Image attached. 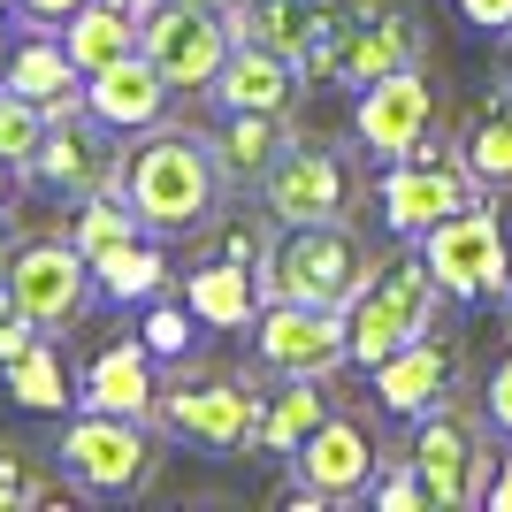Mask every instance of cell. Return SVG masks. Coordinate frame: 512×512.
Instances as JSON below:
<instances>
[{
    "instance_id": "cell-1",
    "label": "cell",
    "mask_w": 512,
    "mask_h": 512,
    "mask_svg": "<svg viewBox=\"0 0 512 512\" xmlns=\"http://www.w3.org/2000/svg\"><path fill=\"white\" fill-rule=\"evenodd\" d=\"M115 192L130 199V214H138L146 237H199L230 184H222V169H214L207 130L153 123V130H138V146L123 153Z\"/></svg>"
},
{
    "instance_id": "cell-2",
    "label": "cell",
    "mask_w": 512,
    "mask_h": 512,
    "mask_svg": "<svg viewBox=\"0 0 512 512\" xmlns=\"http://www.w3.org/2000/svg\"><path fill=\"white\" fill-rule=\"evenodd\" d=\"M413 62H428V23L413 0H321V23H314V46L299 54V77L360 92L367 77L413 69Z\"/></svg>"
},
{
    "instance_id": "cell-3",
    "label": "cell",
    "mask_w": 512,
    "mask_h": 512,
    "mask_svg": "<svg viewBox=\"0 0 512 512\" xmlns=\"http://www.w3.org/2000/svg\"><path fill=\"white\" fill-rule=\"evenodd\" d=\"M436 314H444V291H436V276H428V260L413 253H390L367 268L360 299L344 306V367H383L390 352H406L413 337H428L436 329Z\"/></svg>"
},
{
    "instance_id": "cell-4",
    "label": "cell",
    "mask_w": 512,
    "mask_h": 512,
    "mask_svg": "<svg viewBox=\"0 0 512 512\" xmlns=\"http://www.w3.org/2000/svg\"><path fill=\"white\" fill-rule=\"evenodd\" d=\"M54 459H62L77 497H146L161 482V428L77 406L54 436Z\"/></svg>"
},
{
    "instance_id": "cell-5",
    "label": "cell",
    "mask_w": 512,
    "mask_h": 512,
    "mask_svg": "<svg viewBox=\"0 0 512 512\" xmlns=\"http://www.w3.org/2000/svg\"><path fill=\"white\" fill-rule=\"evenodd\" d=\"M367 245L352 222H283L276 253L260 260V299H299V306H352L367 283Z\"/></svg>"
},
{
    "instance_id": "cell-6",
    "label": "cell",
    "mask_w": 512,
    "mask_h": 512,
    "mask_svg": "<svg viewBox=\"0 0 512 512\" xmlns=\"http://www.w3.org/2000/svg\"><path fill=\"white\" fill-rule=\"evenodd\" d=\"M413 253L428 260L436 291L459 299V306H497L512 291V237H505V214L490 199L444 214L428 237H413Z\"/></svg>"
},
{
    "instance_id": "cell-7",
    "label": "cell",
    "mask_w": 512,
    "mask_h": 512,
    "mask_svg": "<svg viewBox=\"0 0 512 512\" xmlns=\"http://www.w3.org/2000/svg\"><path fill=\"white\" fill-rule=\"evenodd\" d=\"M253 421L260 390L245 375H184V383H161L153 398V428L207 459H253Z\"/></svg>"
},
{
    "instance_id": "cell-8",
    "label": "cell",
    "mask_w": 512,
    "mask_h": 512,
    "mask_svg": "<svg viewBox=\"0 0 512 512\" xmlns=\"http://www.w3.org/2000/svg\"><path fill=\"white\" fill-rule=\"evenodd\" d=\"M444 138V85L413 69H383L352 92V146L375 153V161H406V153H428Z\"/></svg>"
},
{
    "instance_id": "cell-9",
    "label": "cell",
    "mask_w": 512,
    "mask_h": 512,
    "mask_svg": "<svg viewBox=\"0 0 512 512\" xmlns=\"http://www.w3.org/2000/svg\"><path fill=\"white\" fill-rule=\"evenodd\" d=\"M253 192L276 222H352L360 176H352V153L337 138H299L291 130V146L268 161V176H260Z\"/></svg>"
},
{
    "instance_id": "cell-10",
    "label": "cell",
    "mask_w": 512,
    "mask_h": 512,
    "mask_svg": "<svg viewBox=\"0 0 512 512\" xmlns=\"http://www.w3.org/2000/svg\"><path fill=\"white\" fill-rule=\"evenodd\" d=\"M482 199V184L467 176V161L436 138L428 153H406V161H383V176H375V207H383V230L398 237V245H413V237H428L444 214L474 207Z\"/></svg>"
},
{
    "instance_id": "cell-11",
    "label": "cell",
    "mask_w": 512,
    "mask_h": 512,
    "mask_svg": "<svg viewBox=\"0 0 512 512\" xmlns=\"http://www.w3.org/2000/svg\"><path fill=\"white\" fill-rule=\"evenodd\" d=\"M138 54H146L176 92H207L222 54L237 46L230 8H192V0H138Z\"/></svg>"
},
{
    "instance_id": "cell-12",
    "label": "cell",
    "mask_w": 512,
    "mask_h": 512,
    "mask_svg": "<svg viewBox=\"0 0 512 512\" xmlns=\"http://www.w3.org/2000/svg\"><path fill=\"white\" fill-rule=\"evenodd\" d=\"M115 176H123V138L92 115V107H62V115H46V138L31 153V169L23 184L46 199H92V192H115Z\"/></svg>"
},
{
    "instance_id": "cell-13",
    "label": "cell",
    "mask_w": 512,
    "mask_h": 512,
    "mask_svg": "<svg viewBox=\"0 0 512 512\" xmlns=\"http://www.w3.org/2000/svg\"><path fill=\"white\" fill-rule=\"evenodd\" d=\"M406 459L421 467L436 512H467V505H482V482H490V428H482V413H467L459 398H444L436 413L413 421Z\"/></svg>"
},
{
    "instance_id": "cell-14",
    "label": "cell",
    "mask_w": 512,
    "mask_h": 512,
    "mask_svg": "<svg viewBox=\"0 0 512 512\" xmlns=\"http://www.w3.org/2000/svg\"><path fill=\"white\" fill-rule=\"evenodd\" d=\"M383 467V444L360 413H321L291 451V505H352Z\"/></svg>"
},
{
    "instance_id": "cell-15",
    "label": "cell",
    "mask_w": 512,
    "mask_h": 512,
    "mask_svg": "<svg viewBox=\"0 0 512 512\" xmlns=\"http://www.w3.org/2000/svg\"><path fill=\"white\" fill-rule=\"evenodd\" d=\"M0 283H8V299L23 306V314L39 321L46 337H62L69 321L92 314V260L69 245V237H31V245H16L8 253V268H0Z\"/></svg>"
},
{
    "instance_id": "cell-16",
    "label": "cell",
    "mask_w": 512,
    "mask_h": 512,
    "mask_svg": "<svg viewBox=\"0 0 512 512\" xmlns=\"http://www.w3.org/2000/svg\"><path fill=\"white\" fill-rule=\"evenodd\" d=\"M253 360L260 375H344V314L337 306L268 299L253 314Z\"/></svg>"
},
{
    "instance_id": "cell-17",
    "label": "cell",
    "mask_w": 512,
    "mask_h": 512,
    "mask_svg": "<svg viewBox=\"0 0 512 512\" xmlns=\"http://www.w3.org/2000/svg\"><path fill=\"white\" fill-rule=\"evenodd\" d=\"M367 383H375V406L390 421H421V413H436L444 398L467 390V344L451 337V329H428L406 352H390L383 367H367Z\"/></svg>"
},
{
    "instance_id": "cell-18",
    "label": "cell",
    "mask_w": 512,
    "mask_h": 512,
    "mask_svg": "<svg viewBox=\"0 0 512 512\" xmlns=\"http://www.w3.org/2000/svg\"><path fill=\"white\" fill-rule=\"evenodd\" d=\"M169 92L176 85L146 62V54H115L107 69H92V77H85V107L115 130V138H138V130L169 123Z\"/></svg>"
},
{
    "instance_id": "cell-19",
    "label": "cell",
    "mask_w": 512,
    "mask_h": 512,
    "mask_svg": "<svg viewBox=\"0 0 512 512\" xmlns=\"http://www.w3.org/2000/svg\"><path fill=\"white\" fill-rule=\"evenodd\" d=\"M153 398H161V375H153V352L138 337L100 344L77 375V406L85 413H123V421H153Z\"/></svg>"
},
{
    "instance_id": "cell-20",
    "label": "cell",
    "mask_w": 512,
    "mask_h": 512,
    "mask_svg": "<svg viewBox=\"0 0 512 512\" xmlns=\"http://www.w3.org/2000/svg\"><path fill=\"white\" fill-rule=\"evenodd\" d=\"M451 153L467 161V176L482 192H512V85H482L467 107H459V123H451Z\"/></svg>"
},
{
    "instance_id": "cell-21",
    "label": "cell",
    "mask_w": 512,
    "mask_h": 512,
    "mask_svg": "<svg viewBox=\"0 0 512 512\" xmlns=\"http://www.w3.org/2000/svg\"><path fill=\"white\" fill-rule=\"evenodd\" d=\"M207 146H214L222 184H230V192H253L260 176H268V161L291 146V115H260V107H214Z\"/></svg>"
},
{
    "instance_id": "cell-22",
    "label": "cell",
    "mask_w": 512,
    "mask_h": 512,
    "mask_svg": "<svg viewBox=\"0 0 512 512\" xmlns=\"http://www.w3.org/2000/svg\"><path fill=\"white\" fill-rule=\"evenodd\" d=\"M306 92L299 62L291 54H268V46H230L222 54V69H214L207 100L214 107H260V115H291Z\"/></svg>"
},
{
    "instance_id": "cell-23",
    "label": "cell",
    "mask_w": 512,
    "mask_h": 512,
    "mask_svg": "<svg viewBox=\"0 0 512 512\" xmlns=\"http://www.w3.org/2000/svg\"><path fill=\"white\" fill-rule=\"evenodd\" d=\"M0 85L23 92V100H39L46 115L85 107V69L69 62L62 31H23V39H8V77H0Z\"/></svg>"
},
{
    "instance_id": "cell-24",
    "label": "cell",
    "mask_w": 512,
    "mask_h": 512,
    "mask_svg": "<svg viewBox=\"0 0 512 512\" xmlns=\"http://www.w3.org/2000/svg\"><path fill=\"white\" fill-rule=\"evenodd\" d=\"M184 306L199 314V329H253V314L268 306L260 299V268L199 253V268H184Z\"/></svg>"
},
{
    "instance_id": "cell-25",
    "label": "cell",
    "mask_w": 512,
    "mask_h": 512,
    "mask_svg": "<svg viewBox=\"0 0 512 512\" xmlns=\"http://www.w3.org/2000/svg\"><path fill=\"white\" fill-rule=\"evenodd\" d=\"M321 413H329V383H321V375H276V390L260 398V421H253V451L260 459L299 451V436Z\"/></svg>"
},
{
    "instance_id": "cell-26",
    "label": "cell",
    "mask_w": 512,
    "mask_h": 512,
    "mask_svg": "<svg viewBox=\"0 0 512 512\" xmlns=\"http://www.w3.org/2000/svg\"><path fill=\"white\" fill-rule=\"evenodd\" d=\"M92 291H100V306H146L169 291V260H161V237H123V245H107L100 260H92Z\"/></svg>"
},
{
    "instance_id": "cell-27",
    "label": "cell",
    "mask_w": 512,
    "mask_h": 512,
    "mask_svg": "<svg viewBox=\"0 0 512 512\" xmlns=\"http://www.w3.org/2000/svg\"><path fill=\"white\" fill-rule=\"evenodd\" d=\"M0 383H8V398H16L23 413H69L77 406V375H69V360H62V337H46V329L0 367Z\"/></svg>"
},
{
    "instance_id": "cell-28",
    "label": "cell",
    "mask_w": 512,
    "mask_h": 512,
    "mask_svg": "<svg viewBox=\"0 0 512 512\" xmlns=\"http://www.w3.org/2000/svg\"><path fill=\"white\" fill-rule=\"evenodd\" d=\"M314 23H321V0H237L230 8L237 46H268V54H291V62L314 46Z\"/></svg>"
},
{
    "instance_id": "cell-29",
    "label": "cell",
    "mask_w": 512,
    "mask_h": 512,
    "mask_svg": "<svg viewBox=\"0 0 512 512\" xmlns=\"http://www.w3.org/2000/svg\"><path fill=\"white\" fill-rule=\"evenodd\" d=\"M62 46H69V62L92 77V69H107L115 54H138V16H130L123 0H85V8L62 23Z\"/></svg>"
},
{
    "instance_id": "cell-30",
    "label": "cell",
    "mask_w": 512,
    "mask_h": 512,
    "mask_svg": "<svg viewBox=\"0 0 512 512\" xmlns=\"http://www.w3.org/2000/svg\"><path fill=\"white\" fill-rule=\"evenodd\" d=\"M276 214L268 207H230V199H222V207H214V222L199 237H207V253L214 260H245V268H260V260L276 253Z\"/></svg>"
},
{
    "instance_id": "cell-31",
    "label": "cell",
    "mask_w": 512,
    "mask_h": 512,
    "mask_svg": "<svg viewBox=\"0 0 512 512\" xmlns=\"http://www.w3.org/2000/svg\"><path fill=\"white\" fill-rule=\"evenodd\" d=\"M123 237H138V214H130L123 192H92V199H77V214H69V245H77L85 260H100L107 245H123Z\"/></svg>"
},
{
    "instance_id": "cell-32",
    "label": "cell",
    "mask_w": 512,
    "mask_h": 512,
    "mask_svg": "<svg viewBox=\"0 0 512 512\" xmlns=\"http://www.w3.org/2000/svg\"><path fill=\"white\" fill-rule=\"evenodd\" d=\"M138 344H146L153 360H199V314L192 306H169V291L161 299H146V314H138Z\"/></svg>"
},
{
    "instance_id": "cell-33",
    "label": "cell",
    "mask_w": 512,
    "mask_h": 512,
    "mask_svg": "<svg viewBox=\"0 0 512 512\" xmlns=\"http://www.w3.org/2000/svg\"><path fill=\"white\" fill-rule=\"evenodd\" d=\"M39 138H46V107L0 85V161H16V169H31V153H39Z\"/></svg>"
},
{
    "instance_id": "cell-34",
    "label": "cell",
    "mask_w": 512,
    "mask_h": 512,
    "mask_svg": "<svg viewBox=\"0 0 512 512\" xmlns=\"http://www.w3.org/2000/svg\"><path fill=\"white\" fill-rule=\"evenodd\" d=\"M8 505H62V490L39 474V459L23 444H0V512Z\"/></svg>"
},
{
    "instance_id": "cell-35",
    "label": "cell",
    "mask_w": 512,
    "mask_h": 512,
    "mask_svg": "<svg viewBox=\"0 0 512 512\" xmlns=\"http://www.w3.org/2000/svg\"><path fill=\"white\" fill-rule=\"evenodd\" d=\"M367 497H375V512H436L413 459H383V467H375V482H367Z\"/></svg>"
},
{
    "instance_id": "cell-36",
    "label": "cell",
    "mask_w": 512,
    "mask_h": 512,
    "mask_svg": "<svg viewBox=\"0 0 512 512\" xmlns=\"http://www.w3.org/2000/svg\"><path fill=\"white\" fill-rule=\"evenodd\" d=\"M482 421H490L497 436L512 444V352L490 367V383H482Z\"/></svg>"
},
{
    "instance_id": "cell-37",
    "label": "cell",
    "mask_w": 512,
    "mask_h": 512,
    "mask_svg": "<svg viewBox=\"0 0 512 512\" xmlns=\"http://www.w3.org/2000/svg\"><path fill=\"white\" fill-rule=\"evenodd\" d=\"M31 337H39V321L23 314V306L8 299V283H0V367L16 360V352H23V344H31Z\"/></svg>"
},
{
    "instance_id": "cell-38",
    "label": "cell",
    "mask_w": 512,
    "mask_h": 512,
    "mask_svg": "<svg viewBox=\"0 0 512 512\" xmlns=\"http://www.w3.org/2000/svg\"><path fill=\"white\" fill-rule=\"evenodd\" d=\"M8 8L23 16V31H62V23L77 16L85 0H8Z\"/></svg>"
},
{
    "instance_id": "cell-39",
    "label": "cell",
    "mask_w": 512,
    "mask_h": 512,
    "mask_svg": "<svg viewBox=\"0 0 512 512\" xmlns=\"http://www.w3.org/2000/svg\"><path fill=\"white\" fill-rule=\"evenodd\" d=\"M459 23H467V31L505 39V31H512V0H459Z\"/></svg>"
},
{
    "instance_id": "cell-40",
    "label": "cell",
    "mask_w": 512,
    "mask_h": 512,
    "mask_svg": "<svg viewBox=\"0 0 512 512\" xmlns=\"http://www.w3.org/2000/svg\"><path fill=\"white\" fill-rule=\"evenodd\" d=\"M482 505L512 512V451H490V482H482Z\"/></svg>"
},
{
    "instance_id": "cell-41",
    "label": "cell",
    "mask_w": 512,
    "mask_h": 512,
    "mask_svg": "<svg viewBox=\"0 0 512 512\" xmlns=\"http://www.w3.org/2000/svg\"><path fill=\"white\" fill-rule=\"evenodd\" d=\"M16 192H23V169H16V161H0V214L16 207Z\"/></svg>"
},
{
    "instance_id": "cell-42",
    "label": "cell",
    "mask_w": 512,
    "mask_h": 512,
    "mask_svg": "<svg viewBox=\"0 0 512 512\" xmlns=\"http://www.w3.org/2000/svg\"><path fill=\"white\" fill-rule=\"evenodd\" d=\"M497 77H505V85H512V31H505V39H497Z\"/></svg>"
},
{
    "instance_id": "cell-43",
    "label": "cell",
    "mask_w": 512,
    "mask_h": 512,
    "mask_svg": "<svg viewBox=\"0 0 512 512\" xmlns=\"http://www.w3.org/2000/svg\"><path fill=\"white\" fill-rule=\"evenodd\" d=\"M8 253H16V237H8V214H0V268H8Z\"/></svg>"
},
{
    "instance_id": "cell-44",
    "label": "cell",
    "mask_w": 512,
    "mask_h": 512,
    "mask_svg": "<svg viewBox=\"0 0 512 512\" xmlns=\"http://www.w3.org/2000/svg\"><path fill=\"white\" fill-rule=\"evenodd\" d=\"M0 77H8V23H0Z\"/></svg>"
},
{
    "instance_id": "cell-45",
    "label": "cell",
    "mask_w": 512,
    "mask_h": 512,
    "mask_svg": "<svg viewBox=\"0 0 512 512\" xmlns=\"http://www.w3.org/2000/svg\"><path fill=\"white\" fill-rule=\"evenodd\" d=\"M192 8H230V0H192Z\"/></svg>"
},
{
    "instance_id": "cell-46",
    "label": "cell",
    "mask_w": 512,
    "mask_h": 512,
    "mask_svg": "<svg viewBox=\"0 0 512 512\" xmlns=\"http://www.w3.org/2000/svg\"><path fill=\"white\" fill-rule=\"evenodd\" d=\"M0 16H8V0H0Z\"/></svg>"
},
{
    "instance_id": "cell-47",
    "label": "cell",
    "mask_w": 512,
    "mask_h": 512,
    "mask_svg": "<svg viewBox=\"0 0 512 512\" xmlns=\"http://www.w3.org/2000/svg\"><path fill=\"white\" fill-rule=\"evenodd\" d=\"M123 8H138V0H123Z\"/></svg>"
},
{
    "instance_id": "cell-48",
    "label": "cell",
    "mask_w": 512,
    "mask_h": 512,
    "mask_svg": "<svg viewBox=\"0 0 512 512\" xmlns=\"http://www.w3.org/2000/svg\"><path fill=\"white\" fill-rule=\"evenodd\" d=\"M505 306H512V291H505Z\"/></svg>"
},
{
    "instance_id": "cell-49",
    "label": "cell",
    "mask_w": 512,
    "mask_h": 512,
    "mask_svg": "<svg viewBox=\"0 0 512 512\" xmlns=\"http://www.w3.org/2000/svg\"><path fill=\"white\" fill-rule=\"evenodd\" d=\"M230 8H237V0H230Z\"/></svg>"
}]
</instances>
